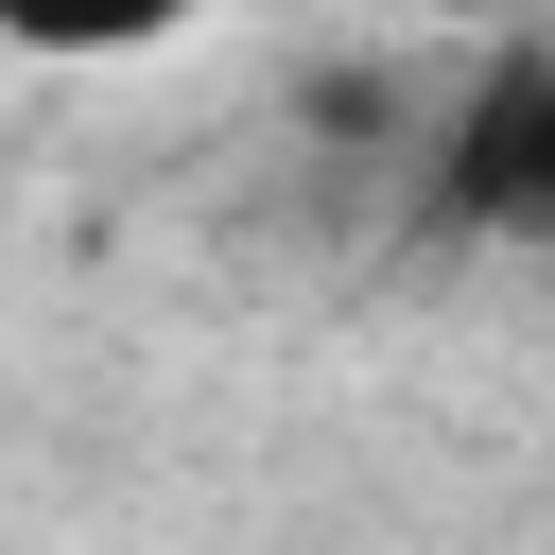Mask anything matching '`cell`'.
Wrapping results in <instances>:
<instances>
[{"label": "cell", "instance_id": "obj_1", "mask_svg": "<svg viewBox=\"0 0 555 555\" xmlns=\"http://www.w3.org/2000/svg\"><path fill=\"white\" fill-rule=\"evenodd\" d=\"M434 225L555 260V35L468 52V87L434 104Z\"/></svg>", "mask_w": 555, "mask_h": 555}, {"label": "cell", "instance_id": "obj_2", "mask_svg": "<svg viewBox=\"0 0 555 555\" xmlns=\"http://www.w3.org/2000/svg\"><path fill=\"white\" fill-rule=\"evenodd\" d=\"M208 0H0V35L17 52H52V69H87V52H156V35H191Z\"/></svg>", "mask_w": 555, "mask_h": 555}]
</instances>
